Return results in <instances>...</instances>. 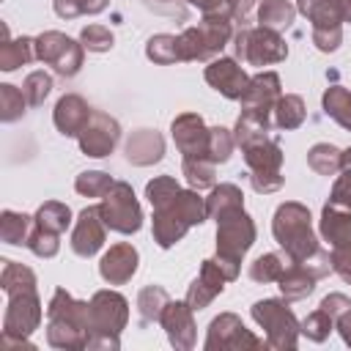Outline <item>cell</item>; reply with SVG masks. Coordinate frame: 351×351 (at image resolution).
<instances>
[{
    "mask_svg": "<svg viewBox=\"0 0 351 351\" xmlns=\"http://www.w3.org/2000/svg\"><path fill=\"white\" fill-rule=\"evenodd\" d=\"M90 337V302L74 299L66 288H55L47 304V343L63 351L88 348Z\"/></svg>",
    "mask_w": 351,
    "mask_h": 351,
    "instance_id": "6da1fadb",
    "label": "cell"
},
{
    "mask_svg": "<svg viewBox=\"0 0 351 351\" xmlns=\"http://www.w3.org/2000/svg\"><path fill=\"white\" fill-rule=\"evenodd\" d=\"M208 219V208H206V197H200L197 189H178L170 200H165L162 206L154 208V241L162 250H170L173 244H178L189 228L203 225Z\"/></svg>",
    "mask_w": 351,
    "mask_h": 351,
    "instance_id": "7a4b0ae2",
    "label": "cell"
},
{
    "mask_svg": "<svg viewBox=\"0 0 351 351\" xmlns=\"http://www.w3.org/2000/svg\"><path fill=\"white\" fill-rule=\"evenodd\" d=\"M271 233H274V241L280 244V250L296 263L310 261L321 250L315 230H313L310 208L296 200H285L277 206L274 219H271Z\"/></svg>",
    "mask_w": 351,
    "mask_h": 351,
    "instance_id": "3957f363",
    "label": "cell"
},
{
    "mask_svg": "<svg viewBox=\"0 0 351 351\" xmlns=\"http://www.w3.org/2000/svg\"><path fill=\"white\" fill-rule=\"evenodd\" d=\"M129 321V302L118 291H96L90 296V337L88 351H115Z\"/></svg>",
    "mask_w": 351,
    "mask_h": 351,
    "instance_id": "277c9868",
    "label": "cell"
},
{
    "mask_svg": "<svg viewBox=\"0 0 351 351\" xmlns=\"http://www.w3.org/2000/svg\"><path fill=\"white\" fill-rule=\"evenodd\" d=\"M255 222L244 208H233L217 219V263L228 274V280H236L241 271V261L255 244Z\"/></svg>",
    "mask_w": 351,
    "mask_h": 351,
    "instance_id": "5b68a950",
    "label": "cell"
},
{
    "mask_svg": "<svg viewBox=\"0 0 351 351\" xmlns=\"http://www.w3.org/2000/svg\"><path fill=\"white\" fill-rule=\"evenodd\" d=\"M178 58L181 60H214L233 38V19L230 16H203L195 27L181 30L178 36Z\"/></svg>",
    "mask_w": 351,
    "mask_h": 351,
    "instance_id": "8992f818",
    "label": "cell"
},
{
    "mask_svg": "<svg viewBox=\"0 0 351 351\" xmlns=\"http://www.w3.org/2000/svg\"><path fill=\"white\" fill-rule=\"evenodd\" d=\"M5 296H8V304L3 313V346L5 348L27 346V337L41 326V318H44L38 291L19 288Z\"/></svg>",
    "mask_w": 351,
    "mask_h": 351,
    "instance_id": "52a82bcc",
    "label": "cell"
},
{
    "mask_svg": "<svg viewBox=\"0 0 351 351\" xmlns=\"http://www.w3.org/2000/svg\"><path fill=\"white\" fill-rule=\"evenodd\" d=\"M247 170H250V184L258 195H271L277 189H282L285 178H282V148L277 140L258 137L250 145L241 148Z\"/></svg>",
    "mask_w": 351,
    "mask_h": 351,
    "instance_id": "ba28073f",
    "label": "cell"
},
{
    "mask_svg": "<svg viewBox=\"0 0 351 351\" xmlns=\"http://www.w3.org/2000/svg\"><path fill=\"white\" fill-rule=\"evenodd\" d=\"M250 315L266 332L269 348H277V351L296 348L302 329H299V321H296L293 310L288 307V299H261V302L252 304Z\"/></svg>",
    "mask_w": 351,
    "mask_h": 351,
    "instance_id": "9c48e42d",
    "label": "cell"
},
{
    "mask_svg": "<svg viewBox=\"0 0 351 351\" xmlns=\"http://www.w3.org/2000/svg\"><path fill=\"white\" fill-rule=\"evenodd\" d=\"M233 55L247 66H271L288 58V44L277 30L269 27H241L233 33Z\"/></svg>",
    "mask_w": 351,
    "mask_h": 351,
    "instance_id": "30bf717a",
    "label": "cell"
},
{
    "mask_svg": "<svg viewBox=\"0 0 351 351\" xmlns=\"http://www.w3.org/2000/svg\"><path fill=\"white\" fill-rule=\"evenodd\" d=\"M296 11H302L313 25V44L321 52H335L343 41V0H296Z\"/></svg>",
    "mask_w": 351,
    "mask_h": 351,
    "instance_id": "8fae6325",
    "label": "cell"
},
{
    "mask_svg": "<svg viewBox=\"0 0 351 351\" xmlns=\"http://www.w3.org/2000/svg\"><path fill=\"white\" fill-rule=\"evenodd\" d=\"M101 219L110 230L121 233V236H132L143 228V208L140 200L134 195V189L126 181H115L110 186V192L101 197L99 203Z\"/></svg>",
    "mask_w": 351,
    "mask_h": 351,
    "instance_id": "7c38bea8",
    "label": "cell"
},
{
    "mask_svg": "<svg viewBox=\"0 0 351 351\" xmlns=\"http://www.w3.org/2000/svg\"><path fill=\"white\" fill-rule=\"evenodd\" d=\"M82 44L69 38L60 30H44L36 36V58L47 66H52L55 74L60 77H77L82 69Z\"/></svg>",
    "mask_w": 351,
    "mask_h": 351,
    "instance_id": "4fadbf2b",
    "label": "cell"
},
{
    "mask_svg": "<svg viewBox=\"0 0 351 351\" xmlns=\"http://www.w3.org/2000/svg\"><path fill=\"white\" fill-rule=\"evenodd\" d=\"M269 343L255 337L236 313H219L208 324V335L203 348L206 351H247V348H266Z\"/></svg>",
    "mask_w": 351,
    "mask_h": 351,
    "instance_id": "5bb4252c",
    "label": "cell"
},
{
    "mask_svg": "<svg viewBox=\"0 0 351 351\" xmlns=\"http://www.w3.org/2000/svg\"><path fill=\"white\" fill-rule=\"evenodd\" d=\"M80 151L85 156H93V159H104L115 151L118 140H121V123L107 115V112H99L93 110L90 121L85 123V129L80 132Z\"/></svg>",
    "mask_w": 351,
    "mask_h": 351,
    "instance_id": "9a60e30c",
    "label": "cell"
},
{
    "mask_svg": "<svg viewBox=\"0 0 351 351\" xmlns=\"http://www.w3.org/2000/svg\"><path fill=\"white\" fill-rule=\"evenodd\" d=\"M280 96H282L280 74L277 71H261V74L250 77V85H247L244 96L239 99L241 112H252V115L271 123V112H274V104Z\"/></svg>",
    "mask_w": 351,
    "mask_h": 351,
    "instance_id": "2e32d148",
    "label": "cell"
},
{
    "mask_svg": "<svg viewBox=\"0 0 351 351\" xmlns=\"http://www.w3.org/2000/svg\"><path fill=\"white\" fill-rule=\"evenodd\" d=\"M173 143L184 159H208V126L197 112H181L170 123Z\"/></svg>",
    "mask_w": 351,
    "mask_h": 351,
    "instance_id": "e0dca14e",
    "label": "cell"
},
{
    "mask_svg": "<svg viewBox=\"0 0 351 351\" xmlns=\"http://www.w3.org/2000/svg\"><path fill=\"white\" fill-rule=\"evenodd\" d=\"M104 239H107V225L101 219V211L99 206H85L74 222V230H71V250L74 255L80 258H93L101 247H104Z\"/></svg>",
    "mask_w": 351,
    "mask_h": 351,
    "instance_id": "ac0fdd59",
    "label": "cell"
},
{
    "mask_svg": "<svg viewBox=\"0 0 351 351\" xmlns=\"http://www.w3.org/2000/svg\"><path fill=\"white\" fill-rule=\"evenodd\" d=\"M203 77L217 93H222L225 99H233V101H239L244 96L247 85H250V77L239 66L236 58H214V60H208Z\"/></svg>",
    "mask_w": 351,
    "mask_h": 351,
    "instance_id": "d6986e66",
    "label": "cell"
},
{
    "mask_svg": "<svg viewBox=\"0 0 351 351\" xmlns=\"http://www.w3.org/2000/svg\"><path fill=\"white\" fill-rule=\"evenodd\" d=\"M195 310L189 307V302H167L159 324L167 332V340L176 351H189L195 348V337H197V326H195Z\"/></svg>",
    "mask_w": 351,
    "mask_h": 351,
    "instance_id": "ffe728a7",
    "label": "cell"
},
{
    "mask_svg": "<svg viewBox=\"0 0 351 351\" xmlns=\"http://www.w3.org/2000/svg\"><path fill=\"white\" fill-rule=\"evenodd\" d=\"M137 266H140V252L129 241H121V244H112L101 255L99 274L110 285H123V282H129L137 274Z\"/></svg>",
    "mask_w": 351,
    "mask_h": 351,
    "instance_id": "44dd1931",
    "label": "cell"
},
{
    "mask_svg": "<svg viewBox=\"0 0 351 351\" xmlns=\"http://www.w3.org/2000/svg\"><path fill=\"white\" fill-rule=\"evenodd\" d=\"M225 282H230V280H228V274L222 271V266L217 263V258H206L203 266H200V274L192 280V285H189V291H186L189 307H192V310L208 307V304L222 293Z\"/></svg>",
    "mask_w": 351,
    "mask_h": 351,
    "instance_id": "7402d4cb",
    "label": "cell"
},
{
    "mask_svg": "<svg viewBox=\"0 0 351 351\" xmlns=\"http://www.w3.org/2000/svg\"><path fill=\"white\" fill-rule=\"evenodd\" d=\"M93 115V107L77 96V93H66L58 99L55 110H52V121H55V129L63 134V137H80V132L85 129V123L90 121Z\"/></svg>",
    "mask_w": 351,
    "mask_h": 351,
    "instance_id": "603a6c76",
    "label": "cell"
},
{
    "mask_svg": "<svg viewBox=\"0 0 351 351\" xmlns=\"http://www.w3.org/2000/svg\"><path fill=\"white\" fill-rule=\"evenodd\" d=\"M126 159L137 167H148L162 162L165 156V137L156 129H137L126 137Z\"/></svg>",
    "mask_w": 351,
    "mask_h": 351,
    "instance_id": "cb8c5ba5",
    "label": "cell"
},
{
    "mask_svg": "<svg viewBox=\"0 0 351 351\" xmlns=\"http://www.w3.org/2000/svg\"><path fill=\"white\" fill-rule=\"evenodd\" d=\"M318 230L324 236V241H329V247H343L351 244V211L335 203H326L321 208V222Z\"/></svg>",
    "mask_w": 351,
    "mask_h": 351,
    "instance_id": "d4e9b609",
    "label": "cell"
},
{
    "mask_svg": "<svg viewBox=\"0 0 351 351\" xmlns=\"http://www.w3.org/2000/svg\"><path fill=\"white\" fill-rule=\"evenodd\" d=\"M315 282H318V277L313 274V269H310V266L291 261V263L285 266L282 277L277 280V288H280L282 299H288V302H296V299H304V296H310V293L315 291Z\"/></svg>",
    "mask_w": 351,
    "mask_h": 351,
    "instance_id": "484cf974",
    "label": "cell"
},
{
    "mask_svg": "<svg viewBox=\"0 0 351 351\" xmlns=\"http://www.w3.org/2000/svg\"><path fill=\"white\" fill-rule=\"evenodd\" d=\"M38 60L36 58V38L22 36V38H11L8 25H3V44H0V69L3 71H16L19 66Z\"/></svg>",
    "mask_w": 351,
    "mask_h": 351,
    "instance_id": "4316f807",
    "label": "cell"
},
{
    "mask_svg": "<svg viewBox=\"0 0 351 351\" xmlns=\"http://www.w3.org/2000/svg\"><path fill=\"white\" fill-rule=\"evenodd\" d=\"M296 19V5L291 0H261L258 5V25L269 30H288Z\"/></svg>",
    "mask_w": 351,
    "mask_h": 351,
    "instance_id": "83f0119b",
    "label": "cell"
},
{
    "mask_svg": "<svg viewBox=\"0 0 351 351\" xmlns=\"http://www.w3.org/2000/svg\"><path fill=\"white\" fill-rule=\"evenodd\" d=\"M304 115H307V107H304V99L296 96V93H282L274 104V112H271V123L282 132H291V129H299L304 123Z\"/></svg>",
    "mask_w": 351,
    "mask_h": 351,
    "instance_id": "f1b7e54d",
    "label": "cell"
},
{
    "mask_svg": "<svg viewBox=\"0 0 351 351\" xmlns=\"http://www.w3.org/2000/svg\"><path fill=\"white\" fill-rule=\"evenodd\" d=\"M321 107L326 118H332L337 126L351 132V90L343 85H329L321 96Z\"/></svg>",
    "mask_w": 351,
    "mask_h": 351,
    "instance_id": "f546056e",
    "label": "cell"
},
{
    "mask_svg": "<svg viewBox=\"0 0 351 351\" xmlns=\"http://www.w3.org/2000/svg\"><path fill=\"white\" fill-rule=\"evenodd\" d=\"M33 228H36V217H27V214L11 211V208H5L0 214V239L5 244H14V247L25 244L27 247V239H30Z\"/></svg>",
    "mask_w": 351,
    "mask_h": 351,
    "instance_id": "4dcf8cb0",
    "label": "cell"
},
{
    "mask_svg": "<svg viewBox=\"0 0 351 351\" xmlns=\"http://www.w3.org/2000/svg\"><path fill=\"white\" fill-rule=\"evenodd\" d=\"M206 208H208V219H219L233 208H244V192L236 184H214L211 195L206 197Z\"/></svg>",
    "mask_w": 351,
    "mask_h": 351,
    "instance_id": "1f68e13d",
    "label": "cell"
},
{
    "mask_svg": "<svg viewBox=\"0 0 351 351\" xmlns=\"http://www.w3.org/2000/svg\"><path fill=\"white\" fill-rule=\"evenodd\" d=\"M291 263V258L285 252H263L261 258H255L250 263V280L252 282H261V285H269V282H277L285 271V266Z\"/></svg>",
    "mask_w": 351,
    "mask_h": 351,
    "instance_id": "d6a6232c",
    "label": "cell"
},
{
    "mask_svg": "<svg viewBox=\"0 0 351 351\" xmlns=\"http://www.w3.org/2000/svg\"><path fill=\"white\" fill-rule=\"evenodd\" d=\"M307 165L318 176H337L343 170V151L332 143H315L307 151Z\"/></svg>",
    "mask_w": 351,
    "mask_h": 351,
    "instance_id": "836d02e7",
    "label": "cell"
},
{
    "mask_svg": "<svg viewBox=\"0 0 351 351\" xmlns=\"http://www.w3.org/2000/svg\"><path fill=\"white\" fill-rule=\"evenodd\" d=\"M170 296L162 285H145L140 293H137V313H140V321L143 324H156L167 307Z\"/></svg>",
    "mask_w": 351,
    "mask_h": 351,
    "instance_id": "e575fe53",
    "label": "cell"
},
{
    "mask_svg": "<svg viewBox=\"0 0 351 351\" xmlns=\"http://www.w3.org/2000/svg\"><path fill=\"white\" fill-rule=\"evenodd\" d=\"M181 173L186 178V184L192 189H197V192L200 189H211L217 184V165L211 159H206V156H200V159H184L181 162Z\"/></svg>",
    "mask_w": 351,
    "mask_h": 351,
    "instance_id": "d590c367",
    "label": "cell"
},
{
    "mask_svg": "<svg viewBox=\"0 0 351 351\" xmlns=\"http://www.w3.org/2000/svg\"><path fill=\"white\" fill-rule=\"evenodd\" d=\"M36 225L44 230H52V233H63L71 225V208L60 200H47L36 211Z\"/></svg>",
    "mask_w": 351,
    "mask_h": 351,
    "instance_id": "8d00e7d4",
    "label": "cell"
},
{
    "mask_svg": "<svg viewBox=\"0 0 351 351\" xmlns=\"http://www.w3.org/2000/svg\"><path fill=\"white\" fill-rule=\"evenodd\" d=\"M145 58L154 60L156 66L181 63V58H178V38L173 33H156V36H151L148 44H145Z\"/></svg>",
    "mask_w": 351,
    "mask_h": 351,
    "instance_id": "74e56055",
    "label": "cell"
},
{
    "mask_svg": "<svg viewBox=\"0 0 351 351\" xmlns=\"http://www.w3.org/2000/svg\"><path fill=\"white\" fill-rule=\"evenodd\" d=\"M25 107H27V99L25 93L11 85V82H3L0 85V121L11 123V121H19L25 115Z\"/></svg>",
    "mask_w": 351,
    "mask_h": 351,
    "instance_id": "f35d334b",
    "label": "cell"
},
{
    "mask_svg": "<svg viewBox=\"0 0 351 351\" xmlns=\"http://www.w3.org/2000/svg\"><path fill=\"white\" fill-rule=\"evenodd\" d=\"M0 288L5 293L19 291V288H36V274L33 269L16 263V261H3V274H0Z\"/></svg>",
    "mask_w": 351,
    "mask_h": 351,
    "instance_id": "ab89813d",
    "label": "cell"
},
{
    "mask_svg": "<svg viewBox=\"0 0 351 351\" xmlns=\"http://www.w3.org/2000/svg\"><path fill=\"white\" fill-rule=\"evenodd\" d=\"M195 5L203 16H230V19H244L247 0H186Z\"/></svg>",
    "mask_w": 351,
    "mask_h": 351,
    "instance_id": "60d3db41",
    "label": "cell"
},
{
    "mask_svg": "<svg viewBox=\"0 0 351 351\" xmlns=\"http://www.w3.org/2000/svg\"><path fill=\"white\" fill-rule=\"evenodd\" d=\"M112 184H115V181H112L107 173H101V170H85V173H80V176L74 178V189H77V195H82V197H104Z\"/></svg>",
    "mask_w": 351,
    "mask_h": 351,
    "instance_id": "b9f144b4",
    "label": "cell"
},
{
    "mask_svg": "<svg viewBox=\"0 0 351 351\" xmlns=\"http://www.w3.org/2000/svg\"><path fill=\"white\" fill-rule=\"evenodd\" d=\"M236 148V140H233V132L225 129V126H211L208 129V159L214 165H222L230 159Z\"/></svg>",
    "mask_w": 351,
    "mask_h": 351,
    "instance_id": "7bdbcfd3",
    "label": "cell"
},
{
    "mask_svg": "<svg viewBox=\"0 0 351 351\" xmlns=\"http://www.w3.org/2000/svg\"><path fill=\"white\" fill-rule=\"evenodd\" d=\"M299 329H302V335L307 337V340H313V343H324L329 335H332V329H335V318L326 313V310H313L302 324H299Z\"/></svg>",
    "mask_w": 351,
    "mask_h": 351,
    "instance_id": "ee69618b",
    "label": "cell"
},
{
    "mask_svg": "<svg viewBox=\"0 0 351 351\" xmlns=\"http://www.w3.org/2000/svg\"><path fill=\"white\" fill-rule=\"evenodd\" d=\"M110 0H52V8L60 19H77L82 14H101Z\"/></svg>",
    "mask_w": 351,
    "mask_h": 351,
    "instance_id": "f6af8a7d",
    "label": "cell"
},
{
    "mask_svg": "<svg viewBox=\"0 0 351 351\" xmlns=\"http://www.w3.org/2000/svg\"><path fill=\"white\" fill-rule=\"evenodd\" d=\"M49 90H52V77L47 71H30L22 82V93L30 107H41L44 99L49 96Z\"/></svg>",
    "mask_w": 351,
    "mask_h": 351,
    "instance_id": "bcb514c9",
    "label": "cell"
},
{
    "mask_svg": "<svg viewBox=\"0 0 351 351\" xmlns=\"http://www.w3.org/2000/svg\"><path fill=\"white\" fill-rule=\"evenodd\" d=\"M27 250L36 258H55L58 250H60V233H52V230H44V228L36 225L30 239H27Z\"/></svg>",
    "mask_w": 351,
    "mask_h": 351,
    "instance_id": "7dc6e473",
    "label": "cell"
},
{
    "mask_svg": "<svg viewBox=\"0 0 351 351\" xmlns=\"http://www.w3.org/2000/svg\"><path fill=\"white\" fill-rule=\"evenodd\" d=\"M80 44L88 49V52H110L115 38L110 33V27L104 25H85L80 30Z\"/></svg>",
    "mask_w": 351,
    "mask_h": 351,
    "instance_id": "c3c4849f",
    "label": "cell"
},
{
    "mask_svg": "<svg viewBox=\"0 0 351 351\" xmlns=\"http://www.w3.org/2000/svg\"><path fill=\"white\" fill-rule=\"evenodd\" d=\"M178 189H181V184H178L173 176H156L154 181L145 184V197H148L151 208H156V206H162L165 200H170Z\"/></svg>",
    "mask_w": 351,
    "mask_h": 351,
    "instance_id": "681fc988",
    "label": "cell"
},
{
    "mask_svg": "<svg viewBox=\"0 0 351 351\" xmlns=\"http://www.w3.org/2000/svg\"><path fill=\"white\" fill-rule=\"evenodd\" d=\"M329 203L335 206H343L351 211V167H343L340 176L335 178L332 184V195H329Z\"/></svg>",
    "mask_w": 351,
    "mask_h": 351,
    "instance_id": "f907efd6",
    "label": "cell"
},
{
    "mask_svg": "<svg viewBox=\"0 0 351 351\" xmlns=\"http://www.w3.org/2000/svg\"><path fill=\"white\" fill-rule=\"evenodd\" d=\"M329 258H332V271H335L343 282H348V285H351V244L332 247Z\"/></svg>",
    "mask_w": 351,
    "mask_h": 351,
    "instance_id": "816d5d0a",
    "label": "cell"
},
{
    "mask_svg": "<svg viewBox=\"0 0 351 351\" xmlns=\"http://www.w3.org/2000/svg\"><path fill=\"white\" fill-rule=\"evenodd\" d=\"M318 307H321V310H326V313H329V315H332V318L337 321V315H343V313H346V310L351 307V299H348L346 293H337V291H335V293L324 296Z\"/></svg>",
    "mask_w": 351,
    "mask_h": 351,
    "instance_id": "f5cc1de1",
    "label": "cell"
},
{
    "mask_svg": "<svg viewBox=\"0 0 351 351\" xmlns=\"http://www.w3.org/2000/svg\"><path fill=\"white\" fill-rule=\"evenodd\" d=\"M148 5H154V8L162 11V14H170V16L184 19V5H181V0H148Z\"/></svg>",
    "mask_w": 351,
    "mask_h": 351,
    "instance_id": "db71d44e",
    "label": "cell"
},
{
    "mask_svg": "<svg viewBox=\"0 0 351 351\" xmlns=\"http://www.w3.org/2000/svg\"><path fill=\"white\" fill-rule=\"evenodd\" d=\"M335 329L340 332V337H343V343L351 348V307L343 313V315H337V321H335Z\"/></svg>",
    "mask_w": 351,
    "mask_h": 351,
    "instance_id": "11a10c76",
    "label": "cell"
},
{
    "mask_svg": "<svg viewBox=\"0 0 351 351\" xmlns=\"http://www.w3.org/2000/svg\"><path fill=\"white\" fill-rule=\"evenodd\" d=\"M343 167H351V148L343 151Z\"/></svg>",
    "mask_w": 351,
    "mask_h": 351,
    "instance_id": "9f6ffc18",
    "label": "cell"
},
{
    "mask_svg": "<svg viewBox=\"0 0 351 351\" xmlns=\"http://www.w3.org/2000/svg\"><path fill=\"white\" fill-rule=\"evenodd\" d=\"M343 11H346V22H351V0H343Z\"/></svg>",
    "mask_w": 351,
    "mask_h": 351,
    "instance_id": "6f0895ef",
    "label": "cell"
}]
</instances>
